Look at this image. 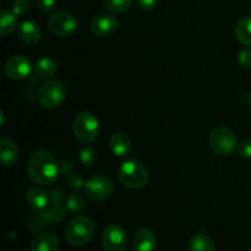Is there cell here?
Returning <instances> with one entry per match:
<instances>
[{
	"instance_id": "obj_21",
	"label": "cell",
	"mask_w": 251,
	"mask_h": 251,
	"mask_svg": "<svg viewBox=\"0 0 251 251\" xmlns=\"http://www.w3.org/2000/svg\"><path fill=\"white\" fill-rule=\"evenodd\" d=\"M189 251H216V245L208 235L201 233L190 240Z\"/></svg>"
},
{
	"instance_id": "obj_27",
	"label": "cell",
	"mask_w": 251,
	"mask_h": 251,
	"mask_svg": "<svg viewBox=\"0 0 251 251\" xmlns=\"http://www.w3.org/2000/svg\"><path fill=\"white\" fill-rule=\"evenodd\" d=\"M238 60H239V64L243 66V68L250 69L251 68V49L250 48L243 49V50L239 53Z\"/></svg>"
},
{
	"instance_id": "obj_31",
	"label": "cell",
	"mask_w": 251,
	"mask_h": 251,
	"mask_svg": "<svg viewBox=\"0 0 251 251\" xmlns=\"http://www.w3.org/2000/svg\"><path fill=\"white\" fill-rule=\"evenodd\" d=\"M68 185L73 189H80L82 186H85V181L77 174H71L68 178Z\"/></svg>"
},
{
	"instance_id": "obj_28",
	"label": "cell",
	"mask_w": 251,
	"mask_h": 251,
	"mask_svg": "<svg viewBox=\"0 0 251 251\" xmlns=\"http://www.w3.org/2000/svg\"><path fill=\"white\" fill-rule=\"evenodd\" d=\"M238 153L243 158H251V139L245 140L238 146Z\"/></svg>"
},
{
	"instance_id": "obj_10",
	"label": "cell",
	"mask_w": 251,
	"mask_h": 251,
	"mask_svg": "<svg viewBox=\"0 0 251 251\" xmlns=\"http://www.w3.org/2000/svg\"><path fill=\"white\" fill-rule=\"evenodd\" d=\"M5 75L12 80H24L32 71V63L26 55H14L5 64Z\"/></svg>"
},
{
	"instance_id": "obj_23",
	"label": "cell",
	"mask_w": 251,
	"mask_h": 251,
	"mask_svg": "<svg viewBox=\"0 0 251 251\" xmlns=\"http://www.w3.org/2000/svg\"><path fill=\"white\" fill-rule=\"evenodd\" d=\"M46 216L50 225L63 222L66 217V210L60 205V203H54L48 210L46 211Z\"/></svg>"
},
{
	"instance_id": "obj_11",
	"label": "cell",
	"mask_w": 251,
	"mask_h": 251,
	"mask_svg": "<svg viewBox=\"0 0 251 251\" xmlns=\"http://www.w3.org/2000/svg\"><path fill=\"white\" fill-rule=\"evenodd\" d=\"M118 20L115 19L113 15L108 14H100L93 17L92 22H91V29L96 36L100 37H107L115 32L118 28Z\"/></svg>"
},
{
	"instance_id": "obj_1",
	"label": "cell",
	"mask_w": 251,
	"mask_h": 251,
	"mask_svg": "<svg viewBox=\"0 0 251 251\" xmlns=\"http://www.w3.org/2000/svg\"><path fill=\"white\" fill-rule=\"evenodd\" d=\"M27 173L34 183L49 185L58 179L59 164L53 153L39 150L29 157Z\"/></svg>"
},
{
	"instance_id": "obj_20",
	"label": "cell",
	"mask_w": 251,
	"mask_h": 251,
	"mask_svg": "<svg viewBox=\"0 0 251 251\" xmlns=\"http://www.w3.org/2000/svg\"><path fill=\"white\" fill-rule=\"evenodd\" d=\"M16 16L17 15L9 11V10H1V12H0V34L1 36H7L11 32H14V29L17 26Z\"/></svg>"
},
{
	"instance_id": "obj_17",
	"label": "cell",
	"mask_w": 251,
	"mask_h": 251,
	"mask_svg": "<svg viewBox=\"0 0 251 251\" xmlns=\"http://www.w3.org/2000/svg\"><path fill=\"white\" fill-rule=\"evenodd\" d=\"M58 237L53 233H43L33 240L31 251H58L59 250Z\"/></svg>"
},
{
	"instance_id": "obj_19",
	"label": "cell",
	"mask_w": 251,
	"mask_h": 251,
	"mask_svg": "<svg viewBox=\"0 0 251 251\" xmlns=\"http://www.w3.org/2000/svg\"><path fill=\"white\" fill-rule=\"evenodd\" d=\"M235 37L244 46L251 47V17H244L235 26Z\"/></svg>"
},
{
	"instance_id": "obj_14",
	"label": "cell",
	"mask_w": 251,
	"mask_h": 251,
	"mask_svg": "<svg viewBox=\"0 0 251 251\" xmlns=\"http://www.w3.org/2000/svg\"><path fill=\"white\" fill-rule=\"evenodd\" d=\"M19 38L28 46H34L41 39V28L33 21H24L19 27Z\"/></svg>"
},
{
	"instance_id": "obj_22",
	"label": "cell",
	"mask_w": 251,
	"mask_h": 251,
	"mask_svg": "<svg viewBox=\"0 0 251 251\" xmlns=\"http://www.w3.org/2000/svg\"><path fill=\"white\" fill-rule=\"evenodd\" d=\"M86 207L85 199L77 193H71L70 195L66 198V208L70 211L71 213H75V215H78V213L83 212Z\"/></svg>"
},
{
	"instance_id": "obj_9",
	"label": "cell",
	"mask_w": 251,
	"mask_h": 251,
	"mask_svg": "<svg viewBox=\"0 0 251 251\" xmlns=\"http://www.w3.org/2000/svg\"><path fill=\"white\" fill-rule=\"evenodd\" d=\"M102 247L104 251H125L127 247V233L122 226L110 225L103 230Z\"/></svg>"
},
{
	"instance_id": "obj_25",
	"label": "cell",
	"mask_w": 251,
	"mask_h": 251,
	"mask_svg": "<svg viewBox=\"0 0 251 251\" xmlns=\"http://www.w3.org/2000/svg\"><path fill=\"white\" fill-rule=\"evenodd\" d=\"M80 159L85 166H92V163L95 162L96 156L95 152L90 147H85V149L81 150L80 152Z\"/></svg>"
},
{
	"instance_id": "obj_7",
	"label": "cell",
	"mask_w": 251,
	"mask_h": 251,
	"mask_svg": "<svg viewBox=\"0 0 251 251\" xmlns=\"http://www.w3.org/2000/svg\"><path fill=\"white\" fill-rule=\"evenodd\" d=\"M78 22L73 14L59 11L51 15L48 20V28L53 34L59 37H68L77 29Z\"/></svg>"
},
{
	"instance_id": "obj_26",
	"label": "cell",
	"mask_w": 251,
	"mask_h": 251,
	"mask_svg": "<svg viewBox=\"0 0 251 251\" xmlns=\"http://www.w3.org/2000/svg\"><path fill=\"white\" fill-rule=\"evenodd\" d=\"M29 10L28 0H15L12 2V12L15 15H24Z\"/></svg>"
},
{
	"instance_id": "obj_8",
	"label": "cell",
	"mask_w": 251,
	"mask_h": 251,
	"mask_svg": "<svg viewBox=\"0 0 251 251\" xmlns=\"http://www.w3.org/2000/svg\"><path fill=\"white\" fill-rule=\"evenodd\" d=\"M85 194L92 201H104L112 195L113 183L108 176H95L86 181Z\"/></svg>"
},
{
	"instance_id": "obj_12",
	"label": "cell",
	"mask_w": 251,
	"mask_h": 251,
	"mask_svg": "<svg viewBox=\"0 0 251 251\" xmlns=\"http://www.w3.org/2000/svg\"><path fill=\"white\" fill-rule=\"evenodd\" d=\"M135 251H154L157 248V238L154 233L149 228H141L134 235Z\"/></svg>"
},
{
	"instance_id": "obj_2",
	"label": "cell",
	"mask_w": 251,
	"mask_h": 251,
	"mask_svg": "<svg viewBox=\"0 0 251 251\" xmlns=\"http://www.w3.org/2000/svg\"><path fill=\"white\" fill-rule=\"evenodd\" d=\"M118 178L125 188L137 190L149 184L150 173L144 163L139 159H127L120 166L118 171Z\"/></svg>"
},
{
	"instance_id": "obj_6",
	"label": "cell",
	"mask_w": 251,
	"mask_h": 251,
	"mask_svg": "<svg viewBox=\"0 0 251 251\" xmlns=\"http://www.w3.org/2000/svg\"><path fill=\"white\" fill-rule=\"evenodd\" d=\"M66 97V88L59 78H48L41 86L38 100L46 109H55L60 107Z\"/></svg>"
},
{
	"instance_id": "obj_16",
	"label": "cell",
	"mask_w": 251,
	"mask_h": 251,
	"mask_svg": "<svg viewBox=\"0 0 251 251\" xmlns=\"http://www.w3.org/2000/svg\"><path fill=\"white\" fill-rule=\"evenodd\" d=\"M0 152H1V162L4 166L11 167L19 159V149L12 140L2 137L0 140Z\"/></svg>"
},
{
	"instance_id": "obj_4",
	"label": "cell",
	"mask_w": 251,
	"mask_h": 251,
	"mask_svg": "<svg viewBox=\"0 0 251 251\" xmlns=\"http://www.w3.org/2000/svg\"><path fill=\"white\" fill-rule=\"evenodd\" d=\"M208 144L216 154L222 157L234 153L238 147V139L235 132L226 125H218L211 131L208 136Z\"/></svg>"
},
{
	"instance_id": "obj_18",
	"label": "cell",
	"mask_w": 251,
	"mask_h": 251,
	"mask_svg": "<svg viewBox=\"0 0 251 251\" xmlns=\"http://www.w3.org/2000/svg\"><path fill=\"white\" fill-rule=\"evenodd\" d=\"M56 61L53 58H42L41 60L37 61L36 66H34V74L38 78H51L54 74L56 73Z\"/></svg>"
},
{
	"instance_id": "obj_24",
	"label": "cell",
	"mask_w": 251,
	"mask_h": 251,
	"mask_svg": "<svg viewBox=\"0 0 251 251\" xmlns=\"http://www.w3.org/2000/svg\"><path fill=\"white\" fill-rule=\"evenodd\" d=\"M134 0H103L104 7L113 14H123L131 6Z\"/></svg>"
},
{
	"instance_id": "obj_15",
	"label": "cell",
	"mask_w": 251,
	"mask_h": 251,
	"mask_svg": "<svg viewBox=\"0 0 251 251\" xmlns=\"http://www.w3.org/2000/svg\"><path fill=\"white\" fill-rule=\"evenodd\" d=\"M109 147L115 156L124 157L131 150V140L124 132H114L109 139Z\"/></svg>"
},
{
	"instance_id": "obj_30",
	"label": "cell",
	"mask_w": 251,
	"mask_h": 251,
	"mask_svg": "<svg viewBox=\"0 0 251 251\" xmlns=\"http://www.w3.org/2000/svg\"><path fill=\"white\" fill-rule=\"evenodd\" d=\"M136 5L142 11H152L157 6V0H136Z\"/></svg>"
},
{
	"instance_id": "obj_13",
	"label": "cell",
	"mask_w": 251,
	"mask_h": 251,
	"mask_svg": "<svg viewBox=\"0 0 251 251\" xmlns=\"http://www.w3.org/2000/svg\"><path fill=\"white\" fill-rule=\"evenodd\" d=\"M26 200L27 203L33 210L42 211L48 207L49 202H50V195L44 189L39 188V186H33V188L28 189V191H27Z\"/></svg>"
},
{
	"instance_id": "obj_5",
	"label": "cell",
	"mask_w": 251,
	"mask_h": 251,
	"mask_svg": "<svg viewBox=\"0 0 251 251\" xmlns=\"http://www.w3.org/2000/svg\"><path fill=\"white\" fill-rule=\"evenodd\" d=\"M73 131L81 144H92L100 135V122L90 112L78 113L73 123Z\"/></svg>"
},
{
	"instance_id": "obj_29",
	"label": "cell",
	"mask_w": 251,
	"mask_h": 251,
	"mask_svg": "<svg viewBox=\"0 0 251 251\" xmlns=\"http://www.w3.org/2000/svg\"><path fill=\"white\" fill-rule=\"evenodd\" d=\"M37 4H38L39 10L42 12H46V14L53 12L56 6L55 0H37Z\"/></svg>"
},
{
	"instance_id": "obj_3",
	"label": "cell",
	"mask_w": 251,
	"mask_h": 251,
	"mask_svg": "<svg viewBox=\"0 0 251 251\" xmlns=\"http://www.w3.org/2000/svg\"><path fill=\"white\" fill-rule=\"evenodd\" d=\"M95 232L96 227L93 221L86 216H78L68 225L65 238L73 247H83L92 240Z\"/></svg>"
}]
</instances>
